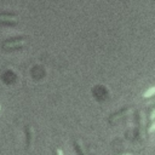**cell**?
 <instances>
[{
	"mask_svg": "<svg viewBox=\"0 0 155 155\" xmlns=\"http://www.w3.org/2000/svg\"><path fill=\"white\" fill-rule=\"evenodd\" d=\"M154 128H155V124H151V126H150V128H149V132H153Z\"/></svg>",
	"mask_w": 155,
	"mask_h": 155,
	"instance_id": "4",
	"label": "cell"
},
{
	"mask_svg": "<svg viewBox=\"0 0 155 155\" xmlns=\"http://www.w3.org/2000/svg\"><path fill=\"white\" fill-rule=\"evenodd\" d=\"M154 92H155V87H150L144 94H143V97H145V98H148V97H150V96H153L154 94Z\"/></svg>",
	"mask_w": 155,
	"mask_h": 155,
	"instance_id": "3",
	"label": "cell"
},
{
	"mask_svg": "<svg viewBox=\"0 0 155 155\" xmlns=\"http://www.w3.org/2000/svg\"><path fill=\"white\" fill-rule=\"evenodd\" d=\"M57 154H58V155H63V151H62V149H57Z\"/></svg>",
	"mask_w": 155,
	"mask_h": 155,
	"instance_id": "5",
	"label": "cell"
},
{
	"mask_svg": "<svg viewBox=\"0 0 155 155\" xmlns=\"http://www.w3.org/2000/svg\"><path fill=\"white\" fill-rule=\"evenodd\" d=\"M154 115H155V111L153 110V111H151V115H150V119H151V120L154 119Z\"/></svg>",
	"mask_w": 155,
	"mask_h": 155,
	"instance_id": "6",
	"label": "cell"
},
{
	"mask_svg": "<svg viewBox=\"0 0 155 155\" xmlns=\"http://www.w3.org/2000/svg\"><path fill=\"white\" fill-rule=\"evenodd\" d=\"M23 42L24 41H13V42H11V41H5L4 44H2V47H18V46H22L23 45Z\"/></svg>",
	"mask_w": 155,
	"mask_h": 155,
	"instance_id": "2",
	"label": "cell"
},
{
	"mask_svg": "<svg viewBox=\"0 0 155 155\" xmlns=\"http://www.w3.org/2000/svg\"><path fill=\"white\" fill-rule=\"evenodd\" d=\"M124 155H131V154H124Z\"/></svg>",
	"mask_w": 155,
	"mask_h": 155,
	"instance_id": "7",
	"label": "cell"
},
{
	"mask_svg": "<svg viewBox=\"0 0 155 155\" xmlns=\"http://www.w3.org/2000/svg\"><path fill=\"white\" fill-rule=\"evenodd\" d=\"M17 17L16 16H10L6 13H1L0 15V23H5V24H16L17 23Z\"/></svg>",
	"mask_w": 155,
	"mask_h": 155,
	"instance_id": "1",
	"label": "cell"
}]
</instances>
